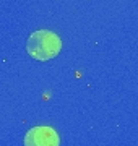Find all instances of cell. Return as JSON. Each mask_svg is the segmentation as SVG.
Here are the masks:
<instances>
[{
	"mask_svg": "<svg viewBox=\"0 0 138 146\" xmlns=\"http://www.w3.org/2000/svg\"><path fill=\"white\" fill-rule=\"evenodd\" d=\"M26 49L29 55L36 60H50L60 52L62 49V39L54 31L49 29H39L29 34L26 42Z\"/></svg>",
	"mask_w": 138,
	"mask_h": 146,
	"instance_id": "cell-1",
	"label": "cell"
},
{
	"mask_svg": "<svg viewBox=\"0 0 138 146\" xmlns=\"http://www.w3.org/2000/svg\"><path fill=\"white\" fill-rule=\"evenodd\" d=\"M25 146H60V136L52 127H33L25 135Z\"/></svg>",
	"mask_w": 138,
	"mask_h": 146,
	"instance_id": "cell-2",
	"label": "cell"
}]
</instances>
